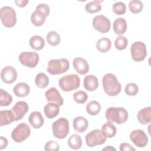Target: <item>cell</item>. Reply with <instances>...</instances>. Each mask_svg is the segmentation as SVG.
Wrapping results in <instances>:
<instances>
[{
	"label": "cell",
	"instance_id": "cell-1",
	"mask_svg": "<svg viewBox=\"0 0 151 151\" xmlns=\"http://www.w3.org/2000/svg\"><path fill=\"white\" fill-rule=\"evenodd\" d=\"M102 84L104 93L109 96L118 95L122 90L121 84L112 73H107L103 77Z\"/></svg>",
	"mask_w": 151,
	"mask_h": 151
},
{
	"label": "cell",
	"instance_id": "cell-2",
	"mask_svg": "<svg viewBox=\"0 0 151 151\" xmlns=\"http://www.w3.org/2000/svg\"><path fill=\"white\" fill-rule=\"evenodd\" d=\"M105 117L107 121L121 124L125 123L128 119L127 111L123 107H110L107 109Z\"/></svg>",
	"mask_w": 151,
	"mask_h": 151
},
{
	"label": "cell",
	"instance_id": "cell-3",
	"mask_svg": "<svg viewBox=\"0 0 151 151\" xmlns=\"http://www.w3.org/2000/svg\"><path fill=\"white\" fill-rule=\"evenodd\" d=\"M69 68L70 63L67 59H52L48 61L47 71L50 74L58 75L67 71Z\"/></svg>",
	"mask_w": 151,
	"mask_h": 151
},
{
	"label": "cell",
	"instance_id": "cell-4",
	"mask_svg": "<svg viewBox=\"0 0 151 151\" xmlns=\"http://www.w3.org/2000/svg\"><path fill=\"white\" fill-rule=\"evenodd\" d=\"M80 85V79L77 74H71L65 75L58 80L60 88L65 92H69L77 89Z\"/></svg>",
	"mask_w": 151,
	"mask_h": 151
},
{
	"label": "cell",
	"instance_id": "cell-5",
	"mask_svg": "<svg viewBox=\"0 0 151 151\" xmlns=\"http://www.w3.org/2000/svg\"><path fill=\"white\" fill-rule=\"evenodd\" d=\"M52 130L54 136L58 139H64L70 130L69 122L64 117L59 118L52 124Z\"/></svg>",
	"mask_w": 151,
	"mask_h": 151
},
{
	"label": "cell",
	"instance_id": "cell-6",
	"mask_svg": "<svg viewBox=\"0 0 151 151\" xmlns=\"http://www.w3.org/2000/svg\"><path fill=\"white\" fill-rule=\"evenodd\" d=\"M0 17L2 24L5 27L12 28L17 23L15 11L11 6H4L0 9Z\"/></svg>",
	"mask_w": 151,
	"mask_h": 151
},
{
	"label": "cell",
	"instance_id": "cell-7",
	"mask_svg": "<svg viewBox=\"0 0 151 151\" xmlns=\"http://www.w3.org/2000/svg\"><path fill=\"white\" fill-rule=\"evenodd\" d=\"M31 134L29 126L25 123H21L18 124L11 132V138L16 143H21L25 140Z\"/></svg>",
	"mask_w": 151,
	"mask_h": 151
},
{
	"label": "cell",
	"instance_id": "cell-8",
	"mask_svg": "<svg viewBox=\"0 0 151 151\" xmlns=\"http://www.w3.org/2000/svg\"><path fill=\"white\" fill-rule=\"evenodd\" d=\"M107 137L104 136L101 130L94 129L88 133L86 137V143L87 146L93 147L97 145L104 143Z\"/></svg>",
	"mask_w": 151,
	"mask_h": 151
},
{
	"label": "cell",
	"instance_id": "cell-9",
	"mask_svg": "<svg viewBox=\"0 0 151 151\" xmlns=\"http://www.w3.org/2000/svg\"><path fill=\"white\" fill-rule=\"evenodd\" d=\"M130 54L132 60L136 62L143 61L147 55L145 44L142 41H136L130 47Z\"/></svg>",
	"mask_w": 151,
	"mask_h": 151
},
{
	"label": "cell",
	"instance_id": "cell-10",
	"mask_svg": "<svg viewBox=\"0 0 151 151\" xmlns=\"http://www.w3.org/2000/svg\"><path fill=\"white\" fill-rule=\"evenodd\" d=\"M19 62L23 65L28 68L35 67L38 62L40 57L37 52L34 51H25L21 52L18 57Z\"/></svg>",
	"mask_w": 151,
	"mask_h": 151
},
{
	"label": "cell",
	"instance_id": "cell-11",
	"mask_svg": "<svg viewBox=\"0 0 151 151\" xmlns=\"http://www.w3.org/2000/svg\"><path fill=\"white\" fill-rule=\"evenodd\" d=\"M93 28L101 34L108 32L111 27L110 19L103 15H99L94 17L92 21Z\"/></svg>",
	"mask_w": 151,
	"mask_h": 151
},
{
	"label": "cell",
	"instance_id": "cell-12",
	"mask_svg": "<svg viewBox=\"0 0 151 151\" xmlns=\"http://www.w3.org/2000/svg\"><path fill=\"white\" fill-rule=\"evenodd\" d=\"M130 139L138 147H145L149 140L146 133L141 129L133 130L130 134Z\"/></svg>",
	"mask_w": 151,
	"mask_h": 151
},
{
	"label": "cell",
	"instance_id": "cell-13",
	"mask_svg": "<svg viewBox=\"0 0 151 151\" xmlns=\"http://www.w3.org/2000/svg\"><path fill=\"white\" fill-rule=\"evenodd\" d=\"M1 78L5 83H13L17 78L16 69L12 66H6L4 67L1 71Z\"/></svg>",
	"mask_w": 151,
	"mask_h": 151
},
{
	"label": "cell",
	"instance_id": "cell-14",
	"mask_svg": "<svg viewBox=\"0 0 151 151\" xmlns=\"http://www.w3.org/2000/svg\"><path fill=\"white\" fill-rule=\"evenodd\" d=\"M28 109L29 106L27 102L24 101H17L11 109L15 116V121L21 120L26 114Z\"/></svg>",
	"mask_w": 151,
	"mask_h": 151
},
{
	"label": "cell",
	"instance_id": "cell-15",
	"mask_svg": "<svg viewBox=\"0 0 151 151\" xmlns=\"http://www.w3.org/2000/svg\"><path fill=\"white\" fill-rule=\"evenodd\" d=\"M45 96L47 100L50 102L55 103L60 106L63 104V98L55 87H52L47 90L45 93Z\"/></svg>",
	"mask_w": 151,
	"mask_h": 151
},
{
	"label": "cell",
	"instance_id": "cell-16",
	"mask_svg": "<svg viewBox=\"0 0 151 151\" xmlns=\"http://www.w3.org/2000/svg\"><path fill=\"white\" fill-rule=\"evenodd\" d=\"M73 65L77 73L81 75L87 74L89 71V65L86 60L81 57H76L73 61Z\"/></svg>",
	"mask_w": 151,
	"mask_h": 151
},
{
	"label": "cell",
	"instance_id": "cell-17",
	"mask_svg": "<svg viewBox=\"0 0 151 151\" xmlns=\"http://www.w3.org/2000/svg\"><path fill=\"white\" fill-rule=\"evenodd\" d=\"M47 17H48L47 15L43 11L35 8V10L31 14V21L34 25L40 27L44 24Z\"/></svg>",
	"mask_w": 151,
	"mask_h": 151
},
{
	"label": "cell",
	"instance_id": "cell-18",
	"mask_svg": "<svg viewBox=\"0 0 151 151\" xmlns=\"http://www.w3.org/2000/svg\"><path fill=\"white\" fill-rule=\"evenodd\" d=\"M28 122L33 128L40 129L43 126L44 119L40 111H35L29 114L28 117Z\"/></svg>",
	"mask_w": 151,
	"mask_h": 151
},
{
	"label": "cell",
	"instance_id": "cell-19",
	"mask_svg": "<svg viewBox=\"0 0 151 151\" xmlns=\"http://www.w3.org/2000/svg\"><path fill=\"white\" fill-rule=\"evenodd\" d=\"M84 88L89 91L96 90L99 87V81L97 77L93 74L86 76L83 80Z\"/></svg>",
	"mask_w": 151,
	"mask_h": 151
},
{
	"label": "cell",
	"instance_id": "cell-20",
	"mask_svg": "<svg viewBox=\"0 0 151 151\" xmlns=\"http://www.w3.org/2000/svg\"><path fill=\"white\" fill-rule=\"evenodd\" d=\"M73 128L74 130L78 133H83L88 126V120L83 116H77L73 119Z\"/></svg>",
	"mask_w": 151,
	"mask_h": 151
},
{
	"label": "cell",
	"instance_id": "cell-21",
	"mask_svg": "<svg viewBox=\"0 0 151 151\" xmlns=\"http://www.w3.org/2000/svg\"><path fill=\"white\" fill-rule=\"evenodd\" d=\"M44 112L48 119H53L59 114L60 106L55 103L49 102L44 106Z\"/></svg>",
	"mask_w": 151,
	"mask_h": 151
},
{
	"label": "cell",
	"instance_id": "cell-22",
	"mask_svg": "<svg viewBox=\"0 0 151 151\" xmlns=\"http://www.w3.org/2000/svg\"><path fill=\"white\" fill-rule=\"evenodd\" d=\"M14 94L18 97H25L30 92V87L28 84L24 82L17 83L13 88Z\"/></svg>",
	"mask_w": 151,
	"mask_h": 151
},
{
	"label": "cell",
	"instance_id": "cell-23",
	"mask_svg": "<svg viewBox=\"0 0 151 151\" xmlns=\"http://www.w3.org/2000/svg\"><path fill=\"white\" fill-rule=\"evenodd\" d=\"M138 121L142 124L146 125L151 122V107H146L140 110L137 114Z\"/></svg>",
	"mask_w": 151,
	"mask_h": 151
},
{
	"label": "cell",
	"instance_id": "cell-24",
	"mask_svg": "<svg viewBox=\"0 0 151 151\" xmlns=\"http://www.w3.org/2000/svg\"><path fill=\"white\" fill-rule=\"evenodd\" d=\"M113 29L116 35L123 34L127 29V22L125 19L122 17L116 18L114 21Z\"/></svg>",
	"mask_w": 151,
	"mask_h": 151
},
{
	"label": "cell",
	"instance_id": "cell-25",
	"mask_svg": "<svg viewBox=\"0 0 151 151\" xmlns=\"http://www.w3.org/2000/svg\"><path fill=\"white\" fill-rule=\"evenodd\" d=\"M15 121V116L12 111L9 110L0 111V126H3L11 124Z\"/></svg>",
	"mask_w": 151,
	"mask_h": 151
},
{
	"label": "cell",
	"instance_id": "cell-26",
	"mask_svg": "<svg viewBox=\"0 0 151 151\" xmlns=\"http://www.w3.org/2000/svg\"><path fill=\"white\" fill-rule=\"evenodd\" d=\"M111 47V41L107 37H103L100 38L96 43L97 50L101 52L105 53L109 51Z\"/></svg>",
	"mask_w": 151,
	"mask_h": 151
},
{
	"label": "cell",
	"instance_id": "cell-27",
	"mask_svg": "<svg viewBox=\"0 0 151 151\" xmlns=\"http://www.w3.org/2000/svg\"><path fill=\"white\" fill-rule=\"evenodd\" d=\"M30 47L35 50H41L45 45L44 38L40 35H34L31 37L29 41Z\"/></svg>",
	"mask_w": 151,
	"mask_h": 151
},
{
	"label": "cell",
	"instance_id": "cell-28",
	"mask_svg": "<svg viewBox=\"0 0 151 151\" xmlns=\"http://www.w3.org/2000/svg\"><path fill=\"white\" fill-rule=\"evenodd\" d=\"M101 130L102 131L104 136L108 138H111L114 137L117 132L116 126L110 121H108L105 123L102 126Z\"/></svg>",
	"mask_w": 151,
	"mask_h": 151
},
{
	"label": "cell",
	"instance_id": "cell-29",
	"mask_svg": "<svg viewBox=\"0 0 151 151\" xmlns=\"http://www.w3.org/2000/svg\"><path fill=\"white\" fill-rule=\"evenodd\" d=\"M82 139L77 134H72L68 140V145L70 148L73 150H78L82 146Z\"/></svg>",
	"mask_w": 151,
	"mask_h": 151
},
{
	"label": "cell",
	"instance_id": "cell-30",
	"mask_svg": "<svg viewBox=\"0 0 151 151\" xmlns=\"http://www.w3.org/2000/svg\"><path fill=\"white\" fill-rule=\"evenodd\" d=\"M86 111L91 116H96L101 111V105L97 101L92 100L87 103L86 107Z\"/></svg>",
	"mask_w": 151,
	"mask_h": 151
},
{
	"label": "cell",
	"instance_id": "cell-31",
	"mask_svg": "<svg viewBox=\"0 0 151 151\" xmlns=\"http://www.w3.org/2000/svg\"><path fill=\"white\" fill-rule=\"evenodd\" d=\"M35 83L38 88H45L49 84V78L44 73H40L35 77Z\"/></svg>",
	"mask_w": 151,
	"mask_h": 151
},
{
	"label": "cell",
	"instance_id": "cell-32",
	"mask_svg": "<svg viewBox=\"0 0 151 151\" xmlns=\"http://www.w3.org/2000/svg\"><path fill=\"white\" fill-rule=\"evenodd\" d=\"M46 40L48 44L51 46H57L58 45L61 41V38L58 33L55 31H50L47 36Z\"/></svg>",
	"mask_w": 151,
	"mask_h": 151
},
{
	"label": "cell",
	"instance_id": "cell-33",
	"mask_svg": "<svg viewBox=\"0 0 151 151\" xmlns=\"http://www.w3.org/2000/svg\"><path fill=\"white\" fill-rule=\"evenodd\" d=\"M102 1H93L88 2L85 5L86 11L90 14L96 13L101 9V2Z\"/></svg>",
	"mask_w": 151,
	"mask_h": 151
},
{
	"label": "cell",
	"instance_id": "cell-34",
	"mask_svg": "<svg viewBox=\"0 0 151 151\" xmlns=\"http://www.w3.org/2000/svg\"><path fill=\"white\" fill-rule=\"evenodd\" d=\"M13 99L12 96L2 88L0 89V106H8L11 104Z\"/></svg>",
	"mask_w": 151,
	"mask_h": 151
},
{
	"label": "cell",
	"instance_id": "cell-35",
	"mask_svg": "<svg viewBox=\"0 0 151 151\" xmlns=\"http://www.w3.org/2000/svg\"><path fill=\"white\" fill-rule=\"evenodd\" d=\"M129 9L133 14H138L140 12L143 8L142 1L139 0H132L129 3Z\"/></svg>",
	"mask_w": 151,
	"mask_h": 151
},
{
	"label": "cell",
	"instance_id": "cell-36",
	"mask_svg": "<svg viewBox=\"0 0 151 151\" xmlns=\"http://www.w3.org/2000/svg\"><path fill=\"white\" fill-rule=\"evenodd\" d=\"M73 99L78 104H83L87 101L88 95L85 91L83 90H78L74 93Z\"/></svg>",
	"mask_w": 151,
	"mask_h": 151
},
{
	"label": "cell",
	"instance_id": "cell-37",
	"mask_svg": "<svg viewBox=\"0 0 151 151\" xmlns=\"http://www.w3.org/2000/svg\"><path fill=\"white\" fill-rule=\"evenodd\" d=\"M128 44V40L126 37L120 35L117 37L114 41V46L118 50H124Z\"/></svg>",
	"mask_w": 151,
	"mask_h": 151
},
{
	"label": "cell",
	"instance_id": "cell-38",
	"mask_svg": "<svg viewBox=\"0 0 151 151\" xmlns=\"http://www.w3.org/2000/svg\"><path fill=\"white\" fill-rule=\"evenodd\" d=\"M125 93L130 96H134L139 92V87L136 83H130L126 84L124 88Z\"/></svg>",
	"mask_w": 151,
	"mask_h": 151
},
{
	"label": "cell",
	"instance_id": "cell-39",
	"mask_svg": "<svg viewBox=\"0 0 151 151\" xmlns=\"http://www.w3.org/2000/svg\"><path fill=\"white\" fill-rule=\"evenodd\" d=\"M113 12L118 15H123L126 11V6L124 3L123 2H117L114 3L112 6Z\"/></svg>",
	"mask_w": 151,
	"mask_h": 151
},
{
	"label": "cell",
	"instance_id": "cell-40",
	"mask_svg": "<svg viewBox=\"0 0 151 151\" xmlns=\"http://www.w3.org/2000/svg\"><path fill=\"white\" fill-rule=\"evenodd\" d=\"M44 150L46 151H58L60 150V146L55 141L50 140L45 144Z\"/></svg>",
	"mask_w": 151,
	"mask_h": 151
},
{
	"label": "cell",
	"instance_id": "cell-41",
	"mask_svg": "<svg viewBox=\"0 0 151 151\" xmlns=\"http://www.w3.org/2000/svg\"><path fill=\"white\" fill-rule=\"evenodd\" d=\"M119 149L120 151H132V150L134 151V150H136V149L128 143H122L119 146Z\"/></svg>",
	"mask_w": 151,
	"mask_h": 151
},
{
	"label": "cell",
	"instance_id": "cell-42",
	"mask_svg": "<svg viewBox=\"0 0 151 151\" xmlns=\"http://www.w3.org/2000/svg\"><path fill=\"white\" fill-rule=\"evenodd\" d=\"M36 8L40 9H41L42 11H43L44 12L46 13L47 16H48L50 14V7L48 5H47L45 4H40L36 6Z\"/></svg>",
	"mask_w": 151,
	"mask_h": 151
},
{
	"label": "cell",
	"instance_id": "cell-43",
	"mask_svg": "<svg viewBox=\"0 0 151 151\" xmlns=\"http://www.w3.org/2000/svg\"><path fill=\"white\" fill-rule=\"evenodd\" d=\"M8 142L7 139L1 136L0 137V149L2 150L5 149L8 146Z\"/></svg>",
	"mask_w": 151,
	"mask_h": 151
},
{
	"label": "cell",
	"instance_id": "cell-44",
	"mask_svg": "<svg viewBox=\"0 0 151 151\" xmlns=\"http://www.w3.org/2000/svg\"><path fill=\"white\" fill-rule=\"evenodd\" d=\"M28 2H29V1H28V0H27V1H25V0H16V1H15V3L17 5V6H18V7H20V8L25 7L28 4Z\"/></svg>",
	"mask_w": 151,
	"mask_h": 151
},
{
	"label": "cell",
	"instance_id": "cell-45",
	"mask_svg": "<svg viewBox=\"0 0 151 151\" xmlns=\"http://www.w3.org/2000/svg\"><path fill=\"white\" fill-rule=\"evenodd\" d=\"M102 150H107V151H113V150H114V151H116V149L111 146H107L103 148Z\"/></svg>",
	"mask_w": 151,
	"mask_h": 151
}]
</instances>
